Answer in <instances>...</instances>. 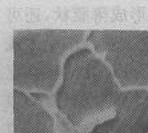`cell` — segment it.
<instances>
[{
    "label": "cell",
    "mask_w": 148,
    "mask_h": 133,
    "mask_svg": "<svg viewBox=\"0 0 148 133\" xmlns=\"http://www.w3.org/2000/svg\"><path fill=\"white\" fill-rule=\"evenodd\" d=\"M120 93V87L106 61L90 47H80L63 63L55 104L69 125L79 128L88 120L114 110Z\"/></svg>",
    "instance_id": "1"
},
{
    "label": "cell",
    "mask_w": 148,
    "mask_h": 133,
    "mask_svg": "<svg viewBox=\"0 0 148 133\" xmlns=\"http://www.w3.org/2000/svg\"><path fill=\"white\" fill-rule=\"evenodd\" d=\"M87 35L84 29H16L12 39L14 89L28 95L55 92L63 63Z\"/></svg>",
    "instance_id": "2"
},
{
    "label": "cell",
    "mask_w": 148,
    "mask_h": 133,
    "mask_svg": "<svg viewBox=\"0 0 148 133\" xmlns=\"http://www.w3.org/2000/svg\"><path fill=\"white\" fill-rule=\"evenodd\" d=\"M86 41L110 67L121 91H148V31L92 29Z\"/></svg>",
    "instance_id": "3"
},
{
    "label": "cell",
    "mask_w": 148,
    "mask_h": 133,
    "mask_svg": "<svg viewBox=\"0 0 148 133\" xmlns=\"http://www.w3.org/2000/svg\"><path fill=\"white\" fill-rule=\"evenodd\" d=\"M88 133H148V91H121L115 100L114 116Z\"/></svg>",
    "instance_id": "4"
},
{
    "label": "cell",
    "mask_w": 148,
    "mask_h": 133,
    "mask_svg": "<svg viewBox=\"0 0 148 133\" xmlns=\"http://www.w3.org/2000/svg\"><path fill=\"white\" fill-rule=\"evenodd\" d=\"M14 133H56L47 108L19 89H14Z\"/></svg>",
    "instance_id": "5"
}]
</instances>
